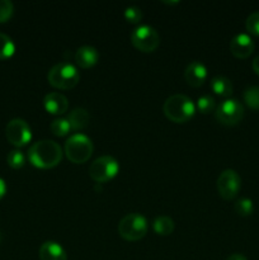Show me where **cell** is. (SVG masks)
<instances>
[{"label":"cell","instance_id":"obj_1","mask_svg":"<svg viewBox=\"0 0 259 260\" xmlns=\"http://www.w3.org/2000/svg\"><path fill=\"white\" fill-rule=\"evenodd\" d=\"M62 149L52 140H41L35 142L28 150L30 164L40 169H51L57 167L62 160Z\"/></svg>","mask_w":259,"mask_h":260},{"label":"cell","instance_id":"obj_2","mask_svg":"<svg viewBox=\"0 0 259 260\" xmlns=\"http://www.w3.org/2000/svg\"><path fill=\"white\" fill-rule=\"evenodd\" d=\"M163 111L167 118L174 123H185L195 116L196 104L184 94H174L164 102Z\"/></svg>","mask_w":259,"mask_h":260},{"label":"cell","instance_id":"obj_3","mask_svg":"<svg viewBox=\"0 0 259 260\" xmlns=\"http://www.w3.org/2000/svg\"><path fill=\"white\" fill-rule=\"evenodd\" d=\"M47 80L53 88L68 90V89H73L74 86L78 85L79 80H80V74H79L78 69L71 63L60 62L51 68L47 74Z\"/></svg>","mask_w":259,"mask_h":260},{"label":"cell","instance_id":"obj_4","mask_svg":"<svg viewBox=\"0 0 259 260\" xmlns=\"http://www.w3.org/2000/svg\"><path fill=\"white\" fill-rule=\"evenodd\" d=\"M93 142L83 134H75L69 137L65 142L63 152L66 157L74 164H84L93 154Z\"/></svg>","mask_w":259,"mask_h":260},{"label":"cell","instance_id":"obj_5","mask_svg":"<svg viewBox=\"0 0 259 260\" xmlns=\"http://www.w3.org/2000/svg\"><path fill=\"white\" fill-rule=\"evenodd\" d=\"M147 221L140 213H128L118 223V234L127 241H139L146 235Z\"/></svg>","mask_w":259,"mask_h":260},{"label":"cell","instance_id":"obj_6","mask_svg":"<svg viewBox=\"0 0 259 260\" xmlns=\"http://www.w3.org/2000/svg\"><path fill=\"white\" fill-rule=\"evenodd\" d=\"M131 43L141 52H154L160 45V36L154 27L147 24L137 25L131 32Z\"/></svg>","mask_w":259,"mask_h":260},{"label":"cell","instance_id":"obj_7","mask_svg":"<svg viewBox=\"0 0 259 260\" xmlns=\"http://www.w3.org/2000/svg\"><path fill=\"white\" fill-rule=\"evenodd\" d=\"M118 161L113 156L104 155L94 160L89 167V177L95 183H106L118 174Z\"/></svg>","mask_w":259,"mask_h":260},{"label":"cell","instance_id":"obj_8","mask_svg":"<svg viewBox=\"0 0 259 260\" xmlns=\"http://www.w3.org/2000/svg\"><path fill=\"white\" fill-rule=\"evenodd\" d=\"M243 116L244 107L236 99H225L216 107V119L225 126H235L241 121Z\"/></svg>","mask_w":259,"mask_h":260},{"label":"cell","instance_id":"obj_9","mask_svg":"<svg viewBox=\"0 0 259 260\" xmlns=\"http://www.w3.org/2000/svg\"><path fill=\"white\" fill-rule=\"evenodd\" d=\"M217 192L221 198L225 201H231L238 196L239 190L241 187V178L235 170L226 169L218 175L217 183Z\"/></svg>","mask_w":259,"mask_h":260},{"label":"cell","instance_id":"obj_10","mask_svg":"<svg viewBox=\"0 0 259 260\" xmlns=\"http://www.w3.org/2000/svg\"><path fill=\"white\" fill-rule=\"evenodd\" d=\"M5 136L8 141L17 147L25 146L32 139V131L30 127L24 119L14 118L8 122L5 127Z\"/></svg>","mask_w":259,"mask_h":260},{"label":"cell","instance_id":"obj_11","mask_svg":"<svg viewBox=\"0 0 259 260\" xmlns=\"http://www.w3.org/2000/svg\"><path fill=\"white\" fill-rule=\"evenodd\" d=\"M254 45L253 40L246 33H239L234 36L230 41V51L236 58H246L253 53Z\"/></svg>","mask_w":259,"mask_h":260},{"label":"cell","instance_id":"obj_12","mask_svg":"<svg viewBox=\"0 0 259 260\" xmlns=\"http://www.w3.org/2000/svg\"><path fill=\"white\" fill-rule=\"evenodd\" d=\"M184 79L188 85L198 88V86L203 85V83L207 79V69L200 61H192L185 68Z\"/></svg>","mask_w":259,"mask_h":260},{"label":"cell","instance_id":"obj_13","mask_svg":"<svg viewBox=\"0 0 259 260\" xmlns=\"http://www.w3.org/2000/svg\"><path fill=\"white\" fill-rule=\"evenodd\" d=\"M43 106L47 112L56 116H61L65 113L69 108V101L63 94L53 91V93L46 94L43 98Z\"/></svg>","mask_w":259,"mask_h":260},{"label":"cell","instance_id":"obj_14","mask_svg":"<svg viewBox=\"0 0 259 260\" xmlns=\"http://www.w3.org/2000/svg\"><path fill=\"white\" fill-rule=\"evenodd\" d=\"M76 65L81 69H90L96 65L99 60V52L93 46H81L76 50L74 56Z\"/></svg>","mask_w":259,"mask_h":260},{"label":"cell","instance_id":"obj_15","mask_svg":"<svg viewBox=\"0 0 259 260\" xmlns=\"http://www.w3.org/2000/svg\"><path fill=\"white\" fill-rule=\"evenodd\" d=\"M40 260H68L65 249L56 241H45L38 251Z\"/></svg>","mask_w":259,"mask_h":260},{"label":"cell","instance_id":"obj_16","mask_svg":"<svg viewBox=\"0 0 259 260\" xmlns=\"http://www.w3.org/2000/svg\"><path fill=\"white\" fill-rule=\"evenodd\" d=\"M68 121L73 131H81L89 126L90 116H89V112L86 109L75 108L69 113Z\"/></svg>","mask_w":259,"mask_h":260},{"label":"cell","instance_id":"obj_17","mask_svg":"<svg viewBox=\"0 0 259 260\" xmlns=\"http://www.w3.org/2000/svg\"><path fill=\"white\" fill-rule=\"evenodd\" d=\"M211 89L213 93L221 96H230L233 94V83L225 76H213L211 79Z\"/></svg>","mask_w":259,"mask_h":260},{"label":"cell","instance_id":"obj_18","mask_svg":"<svg viewBox=\"0 0 259 260\" xmlns=\"http://www.w3.org/2000/svg\"><path fill=\"white\" fill-rule=\"evenodd\" d=\"M152 229L157 235L168 236L174 231V221L169 216H159L152 222Z\"/></svg>","mask_w":259,"mask_h":260},{"label":"cell","instance_id":"obj_19","mask_svg":"<svg viewBox=\"0 0 259 260\" xmlns=\"http://www.w3.org/2000/svg\"><path fill=\"white\" fill-rule=\"evenodd\" d=\"M15 45L12 38L0 32V60H7L14 55Z\"/></svg>","mask_w":259,"mask_h":260},{"label":"cell","instance_id":"obj_20","mask_svg":"<svg viewBox=\"0 0 259 260\" xmlns=\"http://www.w3.org/2000/svg\"><path fill=\"white\" fill-rule=\"evenodd\" d=\"M50 129L55 136L63 137L71 131V127L68 118H56L51 122Z\"/></svg>","mask_w":259,"mask_h":260},{"label":"cell","instance_id":"obj_21","mask_svg":"<svg viewBox=\"0 0 259 260\" xmlns=\"http://www.w3.org/2000/svg\"><path fill=\"white\" fill-rule=\"evenodd\" d=\"M234 210L235 212L238 213L239 216L241 217H248L253 213L254 211V205H253V201L250 198H240L235 202L234 205Z\"/></svg>","mask_w":259,"mask_h":260},{"label":"cell","instance_id":"obj_22","mask_svg":"<svg viewBox=\"0 0 259 260\" xmlns=\"http://www.w3.org/2000/svg\"><path fill=\"white\" fill-rule=\"evenodd\" d=\"M244 101L249 108L259 111V86H249L244 91Z\"/></svg>","mask_w":259,"mask_h":260},{"label":"cell","instance_id":"obj_23","mask_svg":"<svg viewBox=\"0 0 259 260\" xmlns=\"http://www.w3.org/2000/svg\"><path fill=\"white\" fill-rule=\"evenodd\" d=\"M196 109L203 114H208V113H211V112L216 111L215 98L211 95L200 96L197 101V104H196Z\"/></svg>","mask_w":259,"mask_h":260},{"label":"cell","instance_id":"obj_24","mask_svg":"<svg viewBox=\"0 0 259 260\" xmlns=\"http://www.w3.org/2000/svg\"><path fill=\"white\" fill-rule=\"evenodd\" d=\"M7 162L13 169H20L25 164V156L20 150H12L7 156Z\"/></svg>","mask_w":259,"mask_h":260},{"label":"cell","instance_id":"obj_25","mask_svg":"<svg viewBox=\"0 0 259 260\" xmlns=\"http://www.w3.org/2000/svg\"><path fill=\"white\" fill-rule=\"evenodd\" d=\"M14 5L10 0H0V23H5L12 18Z\"/></svg>","mask_w":259,"mask_h":260},{"label":"cell","instance_id":"obj_26","mask_svg":"<svg viewBox=\"0 0 259 260\" xmlns=\"http://www.w3.org/2000/svg\"><path fill=\"white\" fill-rule=\"evenodd\" d=\"M124 19L127 20L131 24H137V23L141 22L142 19V12L140 8L137 7H127L124 9Z\"/></svg>","mask_w":259,"mask_h":260},{"label":"cell","instance_id":"obj_27","mask_svg":"<svg viewBox=\"0 0 259 260\" xmlns=\"http://www.w3.org/2000/svg\"><path fill=\"white\" fill-rule=\"evenodd\" d=\"M245 27L249 33L259 37V12H254L246 18Z\"/></svg>","mask_w":259,"mask_h":260},{"label":"cell","instance_id":"obj_28","mask_svg":"<svg viewBox=\"0 0 259 260\" xmlns=\"http://www.w3.org/2000/svg\"><path fill=\"white\" fill-rule=\"evenodd\" d=\"M226 260H248V259H246V256L243 255V254L235 253V254H231V255Z\"/></svg>","mask_w":259,"mask_h":260},{"label":"cell","instance_id":"obj_29","mask_svg":"<svg viewBox=\"0 0 259 260\" xmlns=\"http://www.w3.org/2000/svg\"><path fill=\"white\" fill-rule=\"evenodd\" d=\"M251 68H253L254 73H255L256 75H259V55L256 56V57L253 60V63H251Z\"/></svg>","mask_w":259,"mask_h":260},{"label":"cell","instance_id":"obj_30","mask_svg":"<svg viewBox=\"0 0 259 260\" xmlns=\"http://www.w3.org/2000/svg\"><path fill=\"white\" fill-rule=\"evenodd\" d=\"M5 192H7V184H5L4 179L0 178V200L5 196Z\"/></svg>","mask_w":259,"mask_h":260},{"label":"cell","instance_id":"obj_31","mask_svg":"<svg viewBox=\"0 0 259 260\" xmlns=\"http://www.w3.org/2000/svg\"><path fill=\"white\" fill-rule=\"evenodd\" d=\"M2 239H3V234H2V231H0V241H2Z\"/></svg>","mask_w":259,"mask_h":260}]
</instances>
